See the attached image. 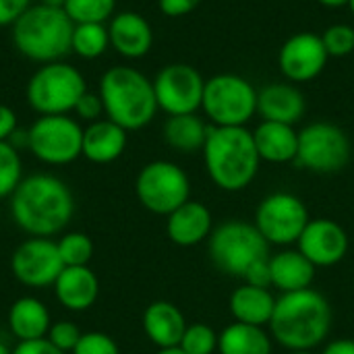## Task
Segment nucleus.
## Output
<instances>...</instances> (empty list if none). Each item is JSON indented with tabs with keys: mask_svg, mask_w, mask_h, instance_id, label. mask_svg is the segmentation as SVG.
Returning <instances> with one entry per match:
<instances>
[{
	"mask_svg": "<svg viewBox=\"0 0 354 354\" xmlns=\"http://www.w3.org/2000/svg\"><path fill=\"white\" fill-rule=\"evenodd\" d=\"M199 4H201V0H158L160 10L166 17H172V19L193 12Z\"/></svg>",
	"mask_w": 354,
	"mask_h": 354,
	"instance_id": "nucleus-39",
	"label": "nucleus"
},
{
	"mask_svg": "<svg viewBox=\"0 0 354 354\" xmlns=\"http://www.w3.org/2000/svg\"><path fill=\"white\" fill-rule=\"evenodd\" d=\"M100 97L108 120L129 131L147 127L158 108L153 81L133 66H112L102 75Z\"/></svg>",
	"mask_w": 354,
	"mask_h": 354,
	"instance_id": "nucleus-4",
	"label": "nucleus"
},
{
	"mask_svg": "<svg viewBox=\"0 0 354 354\" xmlns=\"http://www.w3.org/2000/svg\"><path fill=\"white\" fill-rule=\"evenodd\" d=\"M288 354H315L313 351H288Z\"/></svg>",
	"mask_w": 354,
	"mask_h": 354,
	"instance_id": "nucleus-47",
	"label": "nucleus"
},
{
	"mask_svg": "<svg viewBox=\"0 0 354 354\" xmlns=\"http://www.w3.org/2000/svg\"><path fill=\"white\" fill-rule=\"evenodd\" d=\"M110 46L124 58H141L153 46V31L147 19L133 10H122L110 19Z\"/></svg>",
	"mask_w": 354,
	"mask_h": 354,
	"instance_id": "nucleus-17",
	"label": "nucleus"
},
{
	"mask_svg": "<svg viewBox=\"0 0 354 354\" xmlns=\"http://www.w3.org/2000/svg\"><path fill=\"white\" fill-rule=\"evenodd\" d=\"M21 180L23 166L19 151L8 141H0V199L10 197Z\"/></svg>",
	"mask_w": 354,
	"mask_h": 354,
	"instance_id": "nucleus-32",
	"label": "nucleus"
},
{
	"mask_svg": "<svg viewBox=\"0 0 354 354\" xmlns=\"http://www.w3.org/2000/svg\"><path fill=\"white\" fill-rule=\"evenodd\" d=\"M307 110L305 95L292 83H272L257 91V114L270 122L297 124Z\"/></svg>",
	"mask_w": 354,
	"mask_h": 354,
	"instance_id": "nucleus-19",
	"label": "nucleus"
},
{
	"mask_svg": "<svg viewBox=\"0 0 354 354\" xmlns=\"http://www.w3.org/2000/svg\"><path fill=\"white\" fill-rule=\"evenodd\" d=\"M228 309L234 317V322L259 326L266 328L272 322L274 309H276V297L270 288L253 286V284H241L232 290Z\"/></svg>",
	"mask_w": 354,
	"mask_h": 354,
	"instance_id": "nucleus-24",
	"label": "nucleus"
},
{
	"mask_svg": "<svg viewBox=\"0 0 354 354\" xmlns=\"http://www.w3.org/2000/svg\"><path fill=\"white\" fill-rule=\"evenodd\" d=\"M166 218V234L178 247H195L207 241L214 230L212 212L201 201L189 199Z\"/></svg>",
	"mask_w": 354,
	"mask_h": 354,
	"instance_id": "nucleus-18",
	"label": "nucleus"
},
{
	"mask_svg": "<svg viewBox=\"0 0 354 354\" xmlns=\"http://www.w3.org/2000/svg\"><path fill=\"white\" fill-rule=\"evenodd\" d=\"M187 319L183 311L170 301H153L143 313V332L151 344L162 348H176L185 336Z\"/></svg>",
	"mask_w": 354,
	"mask_h": 354,
	"instance_id": "nucleus-20",
	"label": "nucleus"
},
{
	"mask_svg": "<svg viewBox=\"0 0 354 354\" xmlns=\"http://www.w3.org/2000/svg\"><path fill=\"white\" fill-rule=\"evenodd\" d=\"M328 60L330 56L322 41V35L311 31L290 35L278 52L280 73L290 83H309L317 79L324 73Z\"/></svg>",
	"mask_w": 354,
	"mask_h": 354,
	"instance_id": "nucleus-15",
	"label": "nucleus"
},
{
	"mask_svg": "<svg viewBox=\"0 0 354 354\" xmlns=\"http://www.w3.org/2000/svg\"><path fill=\"white\" fill-rule=\"evenodd\" d=\"M110 46L108 27L104 23H79L73 29L71 50L87 60L102 56Z\"/></svg>",
	"mask_w": 354,
	"mask_h": 354,
	"instance_id": "nucleus-29",
	"label": "nucleus"
},
{
	"mask_svg": "<svg viewBox=\"0 0 354 354\" xmlns=\"http://www.w3.org/2000/svg\"><path fill=\"white\" fill-rule=\"evenodd\" d=\"M322 354H354V340L351 338H338L326 344Z\"/></svg>",
	"mask_w": 354,
	"mask_h": 354,
	"instance_id": "nucleus-42",
	"label": "nucleus"
},
{
	"mask_svg": "<svg viewBox=\"0 0 354 354\" xmlns=\"http://www.w3.org/2000/svg\"><path fill=\"white\" fill-rule=\"evenodd\" d=\"M116 0H66L64 10L75 25L79 23H106L112 19Z\"/></svg>",
	"mask_w": 354,
	"mask_h": 354,
	"instance_id": "nucleus-30",
	"label": "nucleus"
},
{
	"mask_svg": "<svg viewBox=\"0 0 354 354\" xmlns=\"http://www.w3.org/2000/svg\"><path fill=\"white\" fill-rule=\"evenodd\" d=\"M75 112H77L79 118L95 122V120L100 118V114L104 112V104H102L100 93L95 95V93H91V91H85V93L79 97V102H77V106H75Z\"/></svg>",
	"mask_w": 354,
	"mask_h": 354,
	"instance_id": "nucleus-37",
	"label": "nucleus"
},
{
	"mask_svg": "<svg viewBox=\"0 0 354 354\" xmlns=\"http://www.w3.org/2000/svg\"><path fill=\"white\" fill-rule=\"evenodd\" d=\"M127 147V131L112 120H95L83 129V151L93 164H110L122 156Z\"/></svg>",
	"mask_w": 354,
	"mask_h": 354,
	"instance_id": "nucleus-25",
	"label": "nucleus"
},
{
	"mask_svg": "<svg viewBox=\"0 0 354 354\" xmlns=\"http://www.w3.org/2000/svg\"><path fill=\"white\" fill-rule=\"evenodd\" d=\"M309 220V209L297 195L278 191L259 203L253 224L270 245L290 247L297 245Z\"/></svg>",
	"mask_w": 354,
	"mask_h": 354,
	"instance_id": "nucleus-12",
	"label": "nucleus"
},
{
	"mask_svg": "<svg viewBox=\"0 0 354 354\" xmlns=\"http://www.w3.org/2000/svg\"><path fill=\"white\" fill-rule=\"evenodd\" d=\"M322 41L330 58H344L354 52V27L348 23H334L322 33Z\"/></svg>",
	"mask_w": 354,
	"mask_h": 354,
	"instance_id": "nucleus-34",
	"label": "nucleus"
},
{
	"mask_svg": "<svg viewBox=\"0 0 354 354\" xmlns=\"http://www.w3.org/2000/svg\"><path fill=\"white\" fill-rule=\"evenodd\" d=\"M10 214L23 232L48 239L71 222L75 197L60 178L52 174H31L23 178L10 195Z\"/></svg>",
	"mask_w": 354,
	"mask_h": 354,
	"instance_id": "nucleus-1",
	"label": "nucleus"
},
{
	"mask_svg": "<svg viewBox=\"0 0 354 354\" xmlns=\"http://www.w3.org/2000/svg\"><path fill=\"white\" fill-rule=\"evenodd\" d=\"M29 131V151L44 164L64 166L83 151V129L66 114L39 116Z\"/></svg>",
	"mask_w": 354,
	"mask_h": 354,
	"instance_id": "nucleus-11",
	"label": "nucleus"
},
{
	"mask_svg": "<svg viewBox=\"0 0 354 354\" xmlns=\"http://www.w3.org/2000/svg\"><path fill=\"white\" fill-rule=\"evenodd\" d=\"M274 338L259 326L234 322L218 334L220 354H272Z\"/></svg>",
	"mask_w": 354,
	"mask_h": 354,
	"instance_id": "nucleus-27",
	"label": "nucleus"
},
{
	"mask_svg": "<svg viewBox=\"0 0 354 354\" xmlns=\"http://www.w3.org/2000/svg\"><path fill=\"white\" fill-rule=\"evenodd\" d=\"M58 253L64 263V268H79L87 266L93 257V243L83 232H68L58 243Z\"/></svg>",
	"mask_w": 354,
	"mask_h": 354,
	"instance_id": "nucleus-31",
	"label": "nucleus"
},
{
	"mask_svg": "<svg viewBox=\"0 0 354 354\" xmlns=\"http://www.w3.org/2000/svg\"><path fill=\"white\" fill-rule=\"evenodd\" d=\"M31 0H0V27L15 25V21L31 6Z\"/></svg>",
	"mask_w": 354,
	"mask_h": 354,
	"instance_id": "nucleus-38",
	"label": "nucleus"
},
{
	"mask_svg": "<svg viewBox=\"0 0 354 354\" xmlns=\"http://www.w3.org/2000/svg\"><path fill=\"white\" fill-rule=\"evenodd\" d=\"M353 143L344 129L334 122H311L299 131L297 164L315 174H336L346 168Z\"/></svg>",
	"mask_w": 354,
	"mask_h": 354,
	"instance_id": "nucleus-9",
	"label": "nucleus"
},
{
	"mask_svg": "<svg viewBox=\"0 0 354 354\" xmlns=\"http://www.w3.org/2000/svg\"><path fill=\"white\" fill-rule=\"evenodd\" d=\"M39 4H46V6H52V8H64L66 0H39Z\"/></svg>",
	"mask_w": 354,
	"mask_h": 354,
	"instance_id": "nucleus-44",
	"label": "nucleus"
},
{
	"mask_svg": "<svg viewBox=\"0 0 354 354\" xmlns=\"http://www.w3.org/2000/svg\"><path fill=\"white\" fill-rule=\"evenodd\" d=\"M135 193L147 212L170 216L191 199V180L180 166L166 160H156L143 166L137 174Z\"/></svg>",
	"mask_w": 354,
	"mask_h": 354,
	"instance_id": "nucleus-10",
	"label": "nucleus"
},
{
	"mask_svg": "<svg viewBox=\"0 0 354 354\" xmlns=\"http://www.w3.org/2000/svg\"><path fill=\"white\" fill-rule=\"evenodd\" d=\"M201 110L214 127H247L257 114V89L241 75H214L205 81Z\"/></svg>",
	"mask_w": 354,
	"mask_h": 354,
	"instance_id": "nucleus-7",
	"label": "nucleus"
},
{
	"mask_svg": "<svg viewBox=\"0 0 354 354\" xmlns=\"http://www.w3.org/2000/svg\"><path fill=\"white\" fill-rule=\"evenodd\" d=\"M0 354H12V351H10L6 344H2V342H0Z\"/></svg>",
	"mask_w": 354,
	"mask_h": 354,
	"instance_id": "nucleus-46",
	"label": "nucleus"
},
{
	"mask_svg": "<svg viewBox=\"0 0 354 354\" xmlns=\"http://www.w3.org/2000/svg\"><path fill=\"white\" fill-rule=\"evenodd\" d=\"M205 79L201 73L185 62L166 64L153 79L158 108L168 116L195 114L201 110Z\"/></svg>",
	"mask_w": 354,
	"mask_h": 354,
	"instance_id": "nucleus-13",
	"label": "nucleus"
},
{
	"mask_svg": "<svg viewBox=\"0 0 354 354\" xmlns=\"http://www.w3.org/2000/svg\"><path fill=\"white\" fill-rule=\"evenodd\" d=\"M297 249L315 268H332L346 257L348 234L338 222L330 218L309 220L301 239L297 241Z\"/></svg>",
	"mask_w": 354,
	"mask_h": 354,
	"instance_id": "nucleus-16",
	"label": "nucleus"
},
{
	"mask_svg": "<svg viewBox=\"0 0 354 354\" xmlns=\"http://www.w3.org/2000/svg\"><path fill=\"white\" fill-rule=\"evenodd\" d=\"M10 270L21 284L44 288L50 284L54 286L56 278L64 270V263L54 241L33 236L15 249L10 257Z\"/></svg>",
	"mask_w": 354,
	"mask_h": 354,
	"instance_id": "nucleus-14",
	"label": "nucleus"
},
{
	"mask_svg": "<svg viewBox=\"0 0 354 354\" xmlns=\"http://www.w3.org/2000/svg\"><path fill=\"white\" fill-rule=\"evenodd\" d=\"M58 303L68 311H87L100 295V280L89 266L64 268L54 282Z\"/></svg>",
	"mask_w": 354,
	"mask_h": 354,
	"instance_id": "nucleus-21",
	"label": "nucleus"
},
{
	"mask_svg": "<svg viewBox=\"0 0 354 354\" xmlns=\"http://www.w3.org/2000/svg\"><path fill=\"white\" fill-rule=\"evenodd\" d=\"M317 2L328 8H342V6H348L351 0H317Z\"/></svg>",
	"mask_w": 354,
	"mask_h": 354,
	"instance_id": "nucleus-43",
	"label": "nucleus"
},
{
	"mask_svg": "<svg viewBox=\"0 0 354 354\" xmlns=\"http://www.w3.org/2000/svg\"><path fill=\"white\" fill-rule=\"evenodd\" d=\"M75 23L64 8H52L46 4L29 6L12 25L15 48L37 62H58L66 56L73 41Z\"/></svg>",
	"mask_w": 354,
	"mask_h": 354,
	"instance_id": "nucleus-5",
	"label": "nucleus"
},
{
	"mask_svg": "<svg viewBox=\"0 0 354 354\" xmlns=\"http://www.w3.org/2000/svg\"><path fill=\"white\" fill-rule=\"evenodd\" d=\"M270 247L257 226L245 220H226L216 226L207 239L209 259L216 270L241 280L251 268L272 257Z\"/></svg>",
	"mask_w": 354,
	"mask_h": 354,
	"instance_id": "nucleus-6",
	"label": "nucleus"
},
{
	"mask_svg": "<svg viewBox=\"0 0 354 354\" xmlns=\"http://www.w3.org/2000/svg\"><path fill=\"white\" fill-rule=\"evenodd\" d=\"M158 354H185V353L176 346V348H162Z\"/></svg>",
	"mask_w": 354,
	"mask_h": 354,
	"instance_id": "nucleus-45",
	"label": "nucleus"
},
{
	"mask_svg": "<svg viewBox=\"0 0 354 354\" xmlns=\"http://www.w3.org/2000/svg\"><path fill=\"white\" fill-rule=\"evenodd\" d=\"M348 8L353 10V15H354V0H351V2H348Z\"/></svg>",
	"mask_w": 354,
	"mask_h": 354,
	"instance_id": "nucleus-48",
	"label": "nucleus"
},
{
	"mask_svg": "<svg viewBox=\"0 0 354 354\" xmlns=\"http://www.w3.org/2000/svg\"><path fill=\"white\" fill-rule=\"evenodd\" d=\"M81 336V330L73 322H56L50 326L46 340L62 353H73Z\"/></svg>",
	"mask_w": 354,
	"mask_h": 354,
	"instance_id": "nucleus-35",
	"label": "nucleus"
},
{
	"mask_svg": "<svg viewBox=\"0 0 354 354\" xmlns=\"http://www.w3.org/2000/svg\"><path fill=\"white\" fill-rule=\"evenodd\" d=\"M87 91L83 75L64 62H48L27 83V102L41 116L66 114L75 110L79 97Z\"/></svg>",
	"mask_w": 354,
	"mask_h": 354,
	"instance_id": "nucleus-8",
	"label": "nucleus"
},
{
	"mask_svg": "<svg viewBox=\"0 0 354 354\" xmlns=\"http://www.w3.org/2000/svg\"><path fill=\"white\" fill-rule=\"evenodd\" d=\"M12 354H66L58 351L56 346H52L46 338L39 340H29V342H19L15 346Z\"/></svg>",
	"mask_w": 354,
	"mask_h": 354,
	"instance_id": "nucleus-40",
	"label": "nucleus"
},
{
	"mask_svg": "<svg viewBox=\"0 0 354 354\" xmlns=\"http://www.w3.org/2000/svg\"><path fill=\"white\" fill-rule=\"evenodd\" d=\"M253 139L261 162L288 164L297 160L299 131H295L292 124L261 120L253 131Z\"/></svg>",
	"mask_w": 354,
	"mask_h": 354,
	"instance_id": "nucleus-22",
	"label": "nucleus"
},
{
	"mask_svg": "<svg viewBox=\"0 0 354 354\" xmlns=\"http://www.w3.org/2000/svg\"><path fill=\"white\" fill-rule=\"evenodd\" d=\"M71 354H120L118 344L104 332H87Z\"/></svg>",
	"mask_w": 354,
	"mask_h": 354,
	"instance_id": "nucleus-36",
	"label": "nucleus"
},
{
	"mask_svg": "<svg viewBox=\"0 0 354 354\" xmlns=\"http://www.w3.org/2000/svg\"><path fill=\"white\" fill-rule=\"evenodd\" d=\"M332 319V305L322 292L313 288L286 292L276 299L270 334L286 351H313L328 340Z\"/></svg>",
	"mask_w": 354,
	"mask_h": 354,
	"instance_id": "nucleus-2",
	"label": "nucleus"
},
{
	"mask_svg": "<svg viewBox=\"0 0 354 354\" xmlns=\"http://www.w3.org/2000/svg\"><path fill=\"white\" fill-rule=\"evenodd\" d=\"M315 270L317 268L299 249H284L270 257L272 286L278 288L282 295L311 288L315 280Z\"/></svg>",
	"mask_w": 354,
	"mask_h": 354,
	"instance_id": "nucleus-23",
	"label": "nucleus"
},
{
	"mask_svg": "<svg viewBox=\"0 0 354 354\" xmlns=\"http://www.w3.org/2000/svg\"><path fill=\"white\" fill-rule=\"evenodd\" d=\"M207 133L209 124H205V120L197 112L168 116L164 124V141L180 153H193L203 149Z\"/></svg>",
	"mask_w": 354,
	"mask_h": 354,
	"instance_id": "nucleus-28",
	"label": "nucleus"
},
{
	"mask_svg": "<svg viewBox=\"0 0 354 354\" xmlns=\"http://www.w3.org/2000/svg\"><path fill=\"white\" fill-rule=\"evenodd\" d=\"M203 162L212 183L228 193L247 189L261 166L253 131L247 127H214L203 145Z\"/></svg>",
	"mask_w": 354,
	"mask_h": 354,
	"instance_id": "nucleus-3",
	"label": "nucleus"
},
{
	"mask_svg": "<svg viewBox=\"0 0 354 354\" xmlns=\"http://www.w3.org/2000/svg\"><path fill=\"white\" fill-rule=\"evenodd\" d=\"M15 131H17V114L6 104H0V141H8Z\"/></svg>",
	"mask_w": 354,
	"mask_h": 354,
	"instance_id": "nucleus-41",
	"label": "nucleus"
},
{
	"mask_svg": "<svg viewBox=\"0 0 354 354\" xmlns=\"http://www.w3.org/2000/svg\"><path fill=\"white\" fill-rule=\"evenodd\" d=\"M52 322L46 305L33 297H23L8 309V328L19 342L39 340L48 336Z\"/></svg>",
	"mask_w": 354,
	"mask_h": 354,
	"instance_id": "nucleus-26",
	"label": "nucleus"
},
{
	"mask_svg": "<svg viewBox=\"0 0 354 354\" xmlns=\"http://www.w3.org/2000/svg\"><path fill=\"white\" fill-rule=\"evenodd\" d=\"M185 354H214L218 351V334L205 324H191L178 344Z\"/></svg>",
	"mask_w": 354,
	"mask_h": 354,
	"instance_id": "nucleus-33",
	"label": "nucleus"
}]
</instances>
